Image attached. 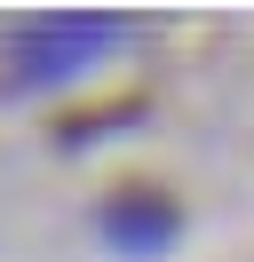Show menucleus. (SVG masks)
I'll list each match as a JSON object with an SVG mask.
<instances>
[{"mask_svg": "<svg viewBox=\"0 0 254 262\" xmlns=\"http://www.w3.org/2000/svg\"><path fill=\"white\" fill-rule=\"evenodd\" d=\"M111 48H127V16H88V8H64L40 16L8 40V80L16 88H64L79 72H95Z\"/></svg>", "mask_w": 254, "mask_h": 262, "instance_id": "obj_1", "label": "nucleus"}, {"mask_svg": "<svg viewBox=\"0 0 254 262\" xmlns=\"http://www.w3.org/2000/svg\"><path fill=\"white\" fill-rule=\"evenodd\" d=\"M103 238L119 246V254H159V246L175 238V207L159 191H127L103 207Z\"/></svg>", "mask_w": 254, "mask_h": 262, "instance_id": "obj_2", "label": "nucleus"}]
</instances>
